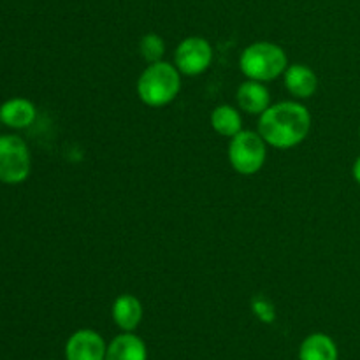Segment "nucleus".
Masks as SVG:
<instances>
[{
	"label": "nucleus",
	"mask_w": 360,
	"mask_h": 360,
	"mask_svg": "<svg viewBox=\"0 0 360 360\" xmlns=\"http://www.w3.org/2000/svg\"><path fill=\"white\" fill-rule=\"evenodd\" d=\"M252 311L262 323H273L276 320V308L266 295H255L252 299Z\"/></svg>",
	"instance_id": "dca6fc26"
},
{
	"label": "nucleus",
	"mask_w": 360,
	"mask_h": 360,
	"mask_svg": "<svg viewBox=\"0 0 360 360\" xmlns=\"http://www.w3.org/2000/svg\"><path fill=\"white\" fill-rule=\"evenodd\" d=\"M211 129L221 137H234L243 130V118L238 108L231 104H221L211 111L210 116Z\"/></svg>",
	"instance_id": "4468645a"
},
{
	"label": "nucleus",
	"mask_w": 360,
	"mask_h": 360,
	"mask_svg": "<svg viewBox=\"0 0 360 360\" xmlns=\"http://www.w3.org/2000/svg\"><path fill=\"white\" fill-rule=\"evenodd\" d=\"M32 171V157L27 143L20 136H0V183L20 185Z\"/></svg>",
	"instance_id": "39448f33"
},
{
	"label": "nucleus",
	"mask_w": 360,
	"mask_h": 360,
	"mask_svg": "<svg viewBox=\"0 0 360 360\" xmlns=\"http://www.w3.org/2000/svg\"><path fill=\"white\" fill-rule=\"evenodd\" d=\"M311 130V112L297 101L271 104L259 116V130L267 146L290 150L304 143Z\"/></svg>",
	"instance_id": "f257e3e1"
},
{
	"label": "nucleus",
	"mask_w": 360,
	"mask_h": 360,
	"mask_svg": "<svg viewBox=\"0 0 360 360\" xmlns=\"http://www.w3.org/2000/svg\"><path fill=\"white\" fill-rule=\"evenodd\" d=\"M213 63V46L200 35L183 39L174 51V65L183 76H200Z\"/></svg>",
	"instance_id": "423d86ee"
},
{
	"label": "nucleus",
	"mask_w": 360,
	"mask_h": 360,
	"mask_svg": "<svg viewBox=\"0 0 360 360\" xmlns=\"http://www.w3.org/2000/svg\"><path fill=\"white\" fill-rule=\"evenodd\" d=\"M267 160V144L259 132L245 130L231 137L229 164L238 174L253 176L262 171Z\"/></svg>",
	"instance_id": "20e7f679"
},
{
	"label": "nucleus",
	"mask_w": 360,
	"mask_h": 360,
	"mask_svg": "<svg viewBox=\"0 0 360 360\" xmlns=\"http://www.w3.org/2000/svg\"><path fill=\"white\" fill-rule=\"evenodd\" d=\"M137 97L148 108H164L169 105L181 90V72L176 69L174 63L165 60L157 63H148L146 69L141 72L136 84Z\"/></svg>",
	"instance_id": "f03ea898"
},
{
	"label": "nucleus",
	"mask_w": 360,
	"mask_h": 360,
	"mask_svg": "<svg viewBox=\"0 0 360 360\" xmlns=\"http://www.w3.org/2000/svg\"><path fill=\"white\" fill-rule=\"evenodd\" d=\"M112 322L122 333H134L143 320V304L132 294H122L111 306Z\"/></svg>",
	"instance_id": "9d476101"
},
{
	"label": "nucleus",
	"mask_w": 360,
	"mask_h": 360,
	"mask_svg": "<svg viewBox=\"0 0 360 360\" xmlns=\"http://www.w3.org/2000/svg\"><path fill=\"white\" fill-rule=\"evenodd\" d=\"M236 102L241 111L260 116L271 105V94L266 83L260 81H243L236 91Z\"/></svg>",
	"instance_id": "1a4fd4ad"
},
{
	"label": "nucleus",
	"mask_w": 360,
	"mask_h": 360,
	"mask_svg": "<svg viewBox=\"0 0 360 360\" xmlns=\"http://www.w3.org/2000/svg\"><path fill=\"white\" fill-rule=\"evenodd\" d=\"M352 176H354L355 183L360 186V157H357V160L352 165Z\"/></svg>",
	"instance_id": "f3484780"
},
{
	"label": "nucleus",
	"mask_w": 360,
	"mask_h": 360,
	"mask_svg": "<svg viewBox=\"0 0 360 360\" xmlns=\"http://www.w3.org/2000/svg\"><path fill=\"white\" fill-rule=\"evenodd\" d=\"M35 116H37V109H35L34 102L28 98L14 97L0 105V122L9 129H27L34 123Z\"/></svg>",
	"instance_id": "9b49d317"
},
{
	"label": "nucleus",
	"mask_w": 360,
	"mask_h": 360,
	"mask_svg": "<svg viewBox=\"0 0 360 360\" xmlns=\"http://www.w3.org/2000/svg\"><path fill=\"white\" fill-rule=\"evenodd\" d=\"M336 341L323 333L309 334L299 347V360H338Z\"/></svg>",
	"instance_id": "ddd939ff"
},
{
	"label": "nucleus",
	"mask_w": 360,
	"mask_h": 360,
	"mask_svg": "<svg viewBox=\"0 0 360 360\" xmlns=\"http://www.w3.org/2000/svg\"><path fill=\"white\" fill-rule=\"evenodd\" d=\"M108 343L94 329H79L67 340L65 360H104Z\"/></svg>",
	"instance_id": "0eeeda50"
},
{
	"label": "nucleus",
	"mask_w": 360,
	"mask_h": 360,
	"mask_svg": "<svg viewBox=\"0 0 360 360\" xmlns=\"http://www.w3.org/2000/svg\"><path fill=\"white\" fill-rule=\"evenodd\" d=\"M288 56L281 46L269 41H257L246 46L239 56V69L246 79L271 83L283 76L287 70Z\"/></svg>",
	"instance_id": "7ed1b4c3"
},
{
	"label": "nucleus",
	"mask_w": 360,
	"mask_h": 360,
	"mask_svg": "<svg viewBox=\"0 0 360 360\" xmlns=\"http://www.w3.org/2000/svg\"><path fill=\"white\" fill-rule=\"evenodd\" d=\"M359 139H360V125H359Z\"/></svg>",
	"instance_id": "a211bd4d"
},
{
	"label": "nucleus",
	"mask_w": 360,
	"mask_h": 360,
	"mask_svg": "<svg viewBox=\"0 0 360 360\" xmlns=\"http://www.w3.org/2000/svg\"><path fill=\"white\" fill-rule=\"evenodd\" d=\"M0 123H2V122H0Z\"/></svg>",
	"instance_id": "6ab92c4d"
},
{
	"label": "nucleus",
	"mask_w": 360,
	"mask_h": 360,
	"mask_svg": "<svg viewBox=\"0 0 360 360\" xmlns=\"http://www.w3.org/2000/svg\"><path fill=\"white\" fill-rule=\"evenodd\" d=\"M285 88L297 101L311 98L319 90V76L306 63H292L283 72Z\"/></svg>",
	"instance_id": "6e6552de"
},
{
	"label": "nucleus",
	"mask_w": 360,
	"mask_h": 360,
	"mask_svg": "<svg viewBox=\"0 0 360 360\" xmlns=\"http://www.w3.org/2000/svg\"><path fill=\"white\" fill-rule=\"evenodd\" d=\"M139 53L148 63H157L164 60L165 42L158 34H146L139 41Z\"/></svg>",
	"instance_id": "2eb2a0df"
},
{
	"label": "nucleus",
	"mask_w": 360,
	"mask_h": 360,
	"mask_svg": "<svg viewBox=\"0 0 360 360\" xmlns=\"http://www.w3.org/2000/svg\"><path fill=\"white\" fill-rule=\"evenodd\" d=\"M104 360H148L146 343L134 333H122L108 345Z\"/></svg>",
	"instance_id": "f8f14e48"
}]
</instances>
